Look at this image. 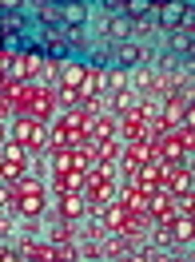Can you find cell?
<instances>
[{
    "instance_id": "obj_16",
    "label": "cell",
    "mask_w": 195,
    "mask_h": 262,
    "mask_svg": "<svg viewBox=\"0 0 195 262\" xmlns=\"http://www.w3.org/2000/svg\"><path fill=\"white\" fill-rule=\"evenodd\" d=\"M171 238H176V246H183V243L195 238V219L191 214H179L176 223H171Z\"/></svg>"
},
{
    "instance_id": "obj_9",
    "label": "cell",
    "mask_w": 195,
    "mask_h": 262,
    "mask_svg": "<svg viewBox=\"0 0 195 262\" xmlns=\"http://www.w3.org/2000/svg\"><path fill=\"white\" fill-rule=\"evenodd\" d=\"M131 246H135V243L120 238V234H108V238H100V258L120 262V258H128V254H131Z\"/></svg>"
},
{
    "instance_id": "obj_11",
    "label": "cell",
    "mask_w": 195,
    "mask_h": 262,
    "mask_svg": "<svg viewBox=\"0 0 195 262\" xmlns=\"http://www.w3.org/2000/svg\"><path fill=\"white\" fill-rule=\"evenodd\" d=\"M52 187H56V195H68V191L84 195V175L80 171H52Z\"/></svg>"
},
{
    "instance_id": "obj_5",
    "label": "cell",
    "mask_w": 195,
    "mask_h": 262,
    "mask_svg": "<svg viewBox=\"0 0 195 262\" xmlns=\"http://www.w3.org/2000/svg\"><path fill=\"white\" fill-rule=\"evenodd\" d=\"M84 199H88V211H104L108 203H115V183H92V187H84Z\"/></svg>"
},
{
    "instance_id": "obj_12",
    "label": "cell",
    "mask_w": 195,
    "mask_h": 262,
    "mask_svg": "<svg viewBox=\"0 0 195 262\" xmlns=\"http://www.w3.org/2000/svg\"><path fill=\"white\" fill-rule=\"evenodd\" d=\"M108 139H115V119L112 115H96L92 131H88V143H108Z\"/></svg>"
},
{
    "instance_id": "obj_2",
    "label": "cell",
    "mask_w": 195,
    "mask_h": 262,
    "mask_svg": "<svg viewBox=\"0 0 195 262\" xmlns=\"http://www.w3.org/2000/svg\"><path fill=\"white\" fill-rule=\"evenodd\" d=\"M8 139L20 143V147H28V155H40L44 143H48V123H40V119H12Z\"/></svg>"
},
{
    "instance_id": "obj_10",
    "label": "cell",
    "mask_w": 195,
    "mask_h": 262,
    "mask_svg": "<svg viewBox=\"0 0 195 262\" xmlns=\"http://www.w3.org/2000/svg\"><path fill=\"white\" fill-rule=\"evenodd\" d=\"M84 76H88V64H64L60 68V80H56V88H72V92H80L84 88Z\"/></svg>"
},
{
    "instance_id": "obj_28",
    "label": "cell",
    "mask_w": 195,
    "mask_h": 262,
    "mask_svg": "<svg viewBox=\"0 0 195 262\" xmlns=\"http://www.w3.org/2000/svg\"><path fill=\"white\" fill-rule=\"evenodd\" d=\"M171 262H187V254H171Z\"/></svg>"
},
{
    "instance_id": "obj_18",
    "label": "cell",
    "mask_w": 195,
    "mask_h": 262,
    "mask_svg": "<svg viewBox=\"0 0 195 262\" xmlns=\"http://www.w3.org/2000/svg\"><path fill=\"white\" fill-rule=\"evenodd\" d=\"M32 8H36V16L44 20L48 28H56V24L64 28V8H56V4H32Z\"/></svg>"
},
{
    "instance_id": "obj_27",
    "label": "cell",
    "mask_w": 195,
    "mask_h": 262,
    "mask_svg": "<svg viewBox=\"0 0 195 262\" xmlns=\"http://www.w3.org/2000/svg\"><path fill=\"white\" fill-rule=\"evenodd\" d=\"M0 262H20L16 250H8V246H0Z\"/></svg>"
},
{
    "instance_id": "obj_15",
    "label": "cell",
    "mask_w": 195,
    "mask_h": 262,
    "mask_svg": "<svg viewBox=\"0 0 195 262\" xmlns=\"http://www.w3.org/2000/svg\"><path fill=\"white\" fill-rule=\"evenodd\" d=\"M104 88H108L112 96L131 92V72H128V68H108V80H104Z\"/></svg>"
},
{
    "instance_id": "obj_26",
    "label": "cell",
    "mask_w": 195,
    "mask_h": 262,
    "mask_svg": "<svg viewBox=\"0 0 195 262\" xmlns=\"http://www.w3.org/2000/svg\"><path fill=\"white\" fill-rule=\"evenodd\" d=\"M151 32H155L151 20H135V24H131V36H151Z\"/></svg>"
},
{
    "instance_id": "obj_25",
    "label": "cell",
    "mask_w": 195,
    "mask_h": 262,
    "mask_svg": "<svg viewBox=\"0 0 195 262\" xmlns=\"http://www.w3.org/2000/svg\"><path fill=\"white\" fill-rule=\"evenodd\" d=\"M76 258H88V262H92V258H100V243H84L80 250H76Z\"/></svg>"
},
{
    "instance_id": "obj_7",
    "label": "cell",
    "mask_w": 195,
    "mask_h": 262,
    "mask_svg": "<svg viewBox=\"0 0 195 262\" xmlns=\"http://www.w3.org/2000/svg\"><path fill=\"white\" fill-rule=\"evenodd\" d=\"M147 199H151V195H144V191L131 187V183H124V187L115 191V203H124L131 214H147Z\"/></svg>"
},
{
    "instance_id": "obj_22",
    "label": "cell",
    "mask_w": 195,
    "mask_h": 262,
    "mask_svg": "<svg viewBox=\"0 0 195 262\" xmlns=\"http://www.w3.org/2000/svg\"><path fill=\"white\" fill-rule=\"evenodd\" d=\"M64 20H68V28H80V24H84V4H68Z\"/></svg>"
},
{
    "instance_id": "obj_30",
    "label": "cell",
    "mask_w": 195,
    "mask_h": 262,
    "mask_svg": "<svg viewBox=\"0 0 195 262\" xmlns=\"http://www.w3.org/2000/svg\"><path fill=\"white\" fill-rule=\"evenodd\" d=\"M0 214H4V211H0Z\"/></svg>"
},
{
    "instance_id": "obj_13",
    "label": "cell",
    "mask_w": 195,
    "mask_h": 262,
    "mask_svg": "<svg viewBox=\"0 0 195 262\" xmlns=\"http://www.w3.org/2000/svg\"><path fill=\"white\" fill-rule=\"evenodd\" d=\"M131 83L144 92V99L155 103V68H131Z\"/></svg>"
},
{
    "instance_id": "obj_8",
    "label": "cell",
    "mask_w": 195,
    "mask_h": 262,
    "mask_svg": "<svg viewBox=\"0 0 195 262\" xmlns=\"http://www.w3.org/2000/svg\"><path fill=\"white\" fill-rule=\"evenodd\" d=\"M104 80H108V68H104V64H88V76H84L80 99H96L100 92H104Z\"/></svg>"
},
{
    "instance_id": "obj_3",
    "label": "cell",
    "mask_w": 195,
    "mask_h": 262,
    "mask_svg": "<svg viewBox=\"0 0 195 262\" xmlns=\"http://www.w3.org/2000/svg\"><path fill=\"white\" fill-rule=\"evenodd\" d=\"M88 214V199L80 191H68V195H56V219L60 223H76Z\"/></svg>"
},
{
    "instance_id": "obj_21",
    "label": "cell",
    "mask_w": 195,
    "mask_h": 262,
    "mask_svg": "<svg viewBox=\"0 0 195 262\" xmlns=\"http://www.w3.org/2000/svg\"><path fill=\"white\" fill-rule=\"evenodd\" d=\"M171 48H176L179 56H187V52H191V32H183V28H176V32H171Z\"/></svg>"
},
{
    "instance_id": "obj_20",
    "label": "cell",
    "mask_w": 195,
    "mask_h": 262,
    "mask_svg": "<svg viewBox=\"0 0 195 262\" xmlns=\"http://www.w3.org/2000/svg\"><path fill=\"white\" fill-rule=\"evenodd\" d=\"M48 238H52L48 246H64V243H72V238H76V230H72V223H56V227L48 230Z\"/></svg>"
},
{
    "instance_id": "obj_23",
    "label": "cell",
    "mask_w": 195,
    "mask_h": 262,
    "mask_svg": "<svg viewBox=\"0 0 195 262\" xmlns=\"http://www.w3.org/2000/svg\"><path fill=\"white\" fill-rule=\"evenodd\" d=\"M0 211H4V214L16 211V195H12V187H8V183H0Z\"/></svg>"
},
{
    "instance_id": "obj_14",
    "label": "cell",
    "mask_w": 195,
    "mask_h": 262,
    "mask_svg": "<svg viewBox=\"0 0 195 262\" xmlns=\"http://www.w3.org/2000/svg\"><path fill=\"white\" fill-rule=\"evenodd\" d=\"M124 159H131V163H155L160 155H155V147L151 143H124Z\"/></svg>"
},
{
    "instance_id": "obj_19",
    "label": "cell",
    "mask_w": 195,
    "mask_h": 262,
    "mask_svg": "<svg viewBox=\"0 0 195 262\" xmlns=\"http://www.w3.org/2000/svg\"><path fill=\"white\" fill-rule=\"evenodd\" d=\"M72 107H80V92H72V88H56V112L64 115Z\"/></svg>"
},
{
    "instance_id": "obj_24",
    "label": "cell",
    "mask_w": 195,
    "mask_h": 262,
    "mask_svg": "<svg viewBox=\"0 0 195 262\" xmlns=\"http://www.w3.org/2000/svg\"><path fill=\"white\" fill-rule=\"evenodd\" d=\"M131 103H135V96H131V92H120V96H112V107H115V115H124L131 107Z\"/></svg>"
},
{
    "instance_id": "obj_1",
    "label": "cell",
    "mask_w": 195,
    "mask_h": 262,
    "mask_svg": "<svg viewBox=\"0 0 195 262\" xmlns=\"http://www.w3.org/2000/svg\"><path fill=\"white\" fill-rule=\"evenodd\" d=\"M8 187H12V195H16V214L20 219H40V214H44L48 187L36 179V175H20V179H12Z\"/></svg>"
},
{
    "instance_id": "obj_17",
    "label": "cell",
    "mask_w": 195,
    "mask_h": 262,
    "mask_svg": "<svg viewBox=\"0 0 195 262\" xmlns=\"http://www.w3.org/2000/svg\"><path fill=\"white\" fill-rule=\"evenodd\" d=\"M124 40H131V20L112 16V24H108V44H124Z\"/></svg>"
},
{
    "instance_id": "obj_4",
    "label": "cell",
    "mask_w": 195,
    "mask_h": 262,
    "mask_svg": "<svg viewBox=\"0 0 195 262\" xmlns=\"http://www.w3.org/2000/svg\"><path fill=\"white\" fill-rule=\"evenodd\" d=\"M131 187H140L144 195H155V191L163 187V159H155V163H144L140 171H135Z\"/></svg>"
},
{
    "instance_id": "obj_6",
    "label": "cell",
    "mask_w": 195,
    "mask_h": 262,
    "mask_svg": "<svg viewBox=\"0 0 195 262\" xmlns=\"http://www.w3.org/2000/svg\"><path fill=\"white\" fill-rule=\"evenodd\" d=\"M112 52H115V60H120L115 68H128V72L140 64V60H147V48L140 44V40H124V44H112Z\"/></svg>"
},
{
    "instance_id": "obj_29",
    "label": "cell",
    "mask_w": 195,
    "mask_h": 262,
    "mask_svg": "<svg viewBox=\"0 0 195 262\" xmlns=\"http://www.w3.org/2000/svg\"><path fill=\"white\" fill-rule=\"evenodd\" d=\"M0 183H4V155H0Z\"/></svg>"
}]
</instances>
